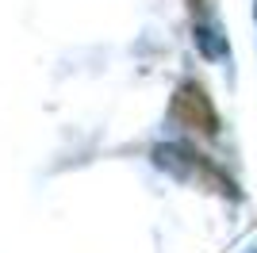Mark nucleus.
Returning a JSON list of instances; mask_svg holds the SVG:
<instances>
[{
    "label": "nucleus",
    "mask_w": 257,
    "mask_h": 253,
    "mask_svg": "<svg viewBox=\"0 0 257 253\" xmlns=\"http://www.w3.org/2000/svg\"><path fill=\"white\" fill-rule=\"evenodd\" d=\"M169 123L188 131V135H200V138H215L219 135V111H215L207 88L196 77L177 84V92L169 100Z\"/></svg>",
    "instance_id": "nucleus-2"
},
{
    "label": "nucleus",
    "mask_w": 257,
    "mask_h": 253,
    "mask_svg": "<svg viewBox=\"0 0 257 253\" xmlns=\"http://www.w3.org/2000/svg\"><path fill=\"white\" fill-rule=\"evenodd\" d=\"M188 16H192V35H196V46L207 62H223L226 58V35H223V23L215 20V8L207 0H188Z\"/></svg>",
    "instance_id": "nucleus-3"
},
{
    "label": "nucleus",
    "mask_w": 257,
    "mask_h": 253,
    "mask_svg": "<svg viewBox=\"0 0 257 253\" xmlns=\"http://www.w3.org/2000/svg\"><path fill=\"white\" fill-rule=\"evenodd\" d=\"M150 158L158 169H165L173 180H184V184H196L204 192H223L226 200H238V184L230 180L226 169H219L207 154L192 150L188 142H158L150 150Z\"/></svg>",
    "instance_id": "nucleus-1"
}]
</instances>
